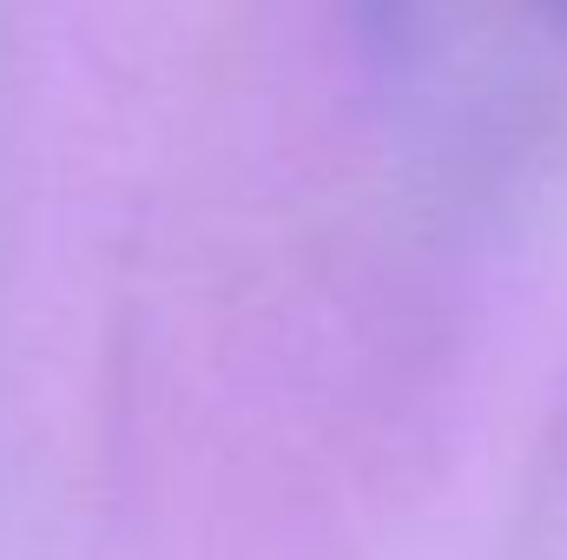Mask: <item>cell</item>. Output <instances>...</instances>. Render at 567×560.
I'll return each instance as SVG.
<instances>
[{"mask_svg":"<svg viewBox=\"0 0 567 560\" xmlns=\"http://www.w3.org/2000/svg\"><path fill=\"white\" fill-rule=\"evenodd\" d=\"M542 7H548V13H555V20L567 27V0H542Z\"/></svg>","mask_w":567,"mask_h":560,"instance_id":"cell-1","label":"cell"}]
</instances>
